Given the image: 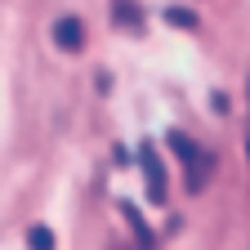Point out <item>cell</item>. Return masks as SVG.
Returning <instances> with one entry per match:
<instances>
[{
  "mask_svg": "<svg viewBox=\"0 0 250 250\" xmlns=\"http://www.w3.org/2000/svg\"><path fill=\"white\" fill-rule=\"evenodd\" d=\"M139 170H143V179H147V201L161 206V201H166V166H161V152H156L152 143L139 147Z\"/></svg>",
  "mask_w": 250,
  "mask_h": 250,
  "instance_id": "cell-1",
  "label": "cell"
},
{
  "mask_svg": "<svg viewBox=\"0 0 250 250\" xmlns=\"http://www.w3.org/2000/svg\"><path fill=\"white\" fill-rule=\"evenodd\" d=\"M54 45L67 49V54H81V49H85V22H81L76 14H62V18L54 22Z\"/></svg>",
  "mask_w": 250,
  "mask_h": 250,
  "instance_id": "cell-2",
  "label": "cell"
},
{
  "mask_svg": "<svg viewBox=\"0 0 250 250\" xmlns=\"http://www.w3.org/2000/svg\"><path fill=\"white\" fill-rule=\"evenodd\" d=\"M112 18H116V27H125V31H139V36H143V27H147L143 5H134V0H112Z\"/></svg>",
  "mask_w": 250,
  "mask_h": 250,
  "instance_id": "cell-3",
  "label": "cell"
},
{
  "mask_svg": "<svg viewBox=\"0 0 250 250\" xmlns=\"http://www.w3.org/2000/svg\"><path fill=\"white\" fill-rule=\"evenodd\" d=\"M166 147H170V152L179 156V166H183V170H188V166H192V161H197V156L206 152V147H201L197 139H188L183 130H170V134H166Z\"/></svg>",
  "mask_w": 250,
  "mask_h": 250,
  "instance_id": "cell-4",
  "label": "cell"
},
{
  "mask_svg": "<svg viewBox=\"0 0 250 250\" xmlns=\"http://www.w3.org/2000/svg\"><path fill=\"white\" fill-rule=\"evenodd\" d=\"M121 214L130 219V228H134V250H152V246H156V237H152V228L143 224V214H139V206H130V201H121Z\"/></svg>",
  "mask_w": 250,
  "mask_h": 250,
  "instance_id": "cell-5",
  "label": "cell"
},
{
  "mask_svg": "<svg viewBox=\"0 0 250 250\" xmlns=\"http://www.w3.org/2000/svg\"><path fill=\"white\" fill-rule=\"evenodd\" d=\"M183 174H188V192H201V188H206V179L214 174V152H201V156H197V161L188 166Z\"/></svg>",
  "mask_w": 250,
  "mask_h": 250,
  "instance_id": "cell-6",
  "label": "cell"
},
{
  "mask_svg": "<svg viewBox=\"0 0 250 250\" xmlns=\"http://www.w3.org/2000/svg\"><path fill=\"white\" fill-rule=\"evenodd\" d=\"M166 22H170V27H188V31H192L201 18H197L192 9H183V5H166Z\"/></svg>",
  "mask_w": 250,
  "mask_h": 250,
  "instance_id": "cell-7",
  "label": "cell"
},
{
  "mask_svg": "<svg viewBox=\"0 0 250 250\" xmlns=\"http://www.w3.org/2000/svg\"><path fill=\"white\" fill-rule=\"evenodd\" d=\"M27 246H31V250H54V232H49L45 224H36V228L27 232Z\"/></svg>",
  "mask_w": 250,
  "mask_h": 250,
  "instance_id": "cell-8",
  "label": "cell"
},
{
  "mask_svg": "<svg viewBox=\"0 0 250 250\" xmlns=\"http://www.w3.org/2000/svg\"><path fill=\"white\" fill-rule=\"evenodd\" d=\"M210 107H214L219 116H224V112H228V94H210Z\"/></svg>",
  "mask_w": 250,
  "mask_h": 250,
  "instance_id": "cell-9",
  "label": "cell"
},
{
  "mask_svg": "<svg viewBox=\"0 0 250 250\" xmlns=\"http://www.w3.org/2000/svg\"><path fill=\"white\" fill-rule=\"evenodd\" d=\"M246 161H250V139H246Z\"/></svg>",
  "mask_w": 250,
  "mask_h": 250,
  "instance_id": "cell-10",
  "label": "cell"
},
{
  "mask_svg": "<svg viewBox=\"0 0 250 250\" xmlns=\"http://www.w3.org/2000/svg\"><path fill=\"white\" fill-rule=\"evenodd\" d=\"M246 89H250V81H246Z\"/></svg>",
  "mask_w": 250,
  "mask_h": 250,
  "instance_id": "cell-11",
  "label": "cell"
}]
</instances>
